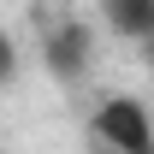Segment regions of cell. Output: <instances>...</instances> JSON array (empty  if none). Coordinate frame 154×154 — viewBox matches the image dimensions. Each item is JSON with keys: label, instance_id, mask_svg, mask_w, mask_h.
Wrapping results in <instances>:
<instances>
[{"label": "cell", "instance_id": "cell-1", "mask_svg": "<svg viewBox=\"0 0 154 154\" xmlns=\"http://www.w3.org/2000/svg\"><path fill=\"white\" fill-rule=\"evenodd\" d=\"M89 125H95V136L113 154H154V119H148V107L131 101V95H107Z\"/></svg>", "mask_w": 154, "mask_h": 154}, {"label": "cell", "instance_id": "cell-2", "mask_svg": "<svg viewBox=\"0 0 154 154\" xmlns=\"http://www.w3.org/2000/svg\"><path fill=\"white\" fill-rule=\"evenodd\" d=\"M42 54H48V71L71 83V77L89 65V30H83V24H59V30H48Z\"/></svg>", "mask_w": 154, "mask_h": 154}, {"label": "cell", "instance_id": "cell-3", "mask_svg": "<svg viewBox=\"0 0 154 154\" xmlns=\"http://www.w3.org/2000/svg\"><path fill=\"white\" fill-rule=\"evenodd\" d=\"M101 12L119 36H154V0H101Z\"/></svg>", "mask_w": 154, "mask_h": 154}, {"label": "cell", "instance_id": "cell-4", "mask_svg": "<svg viewBox=\"0 0 154 154\" xmlns=\"http://www.w3.org/2000/svg\"><path fill=\"white\" fill-rule=\"evenodd\" d=\"M6 77H12V42L0 36V89H6Z\"/></svg>", "mask_w": 154, "mask_h": 154}]
</instances>
